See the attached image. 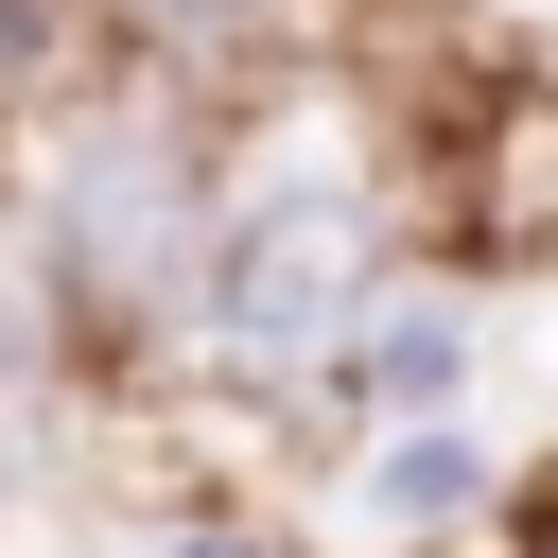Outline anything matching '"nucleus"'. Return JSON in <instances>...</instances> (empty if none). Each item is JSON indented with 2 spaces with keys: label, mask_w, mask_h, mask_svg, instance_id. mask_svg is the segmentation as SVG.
Returning <instances> with one entry per match:
<instances>
[{
  "label": "nucleus",
  "mask_w": 558,
  "mask_h": 558,
  "mask_svg": "<svg viewBox=\"0 0 558 558\" xmlns=\"http://www.w3.org/2000/svg\"><path fill=\"white\" fill-rule=\"evenodd\" d=\"M349 488H366V523H384V541H436V523H471V506H488V436H471V418H384Z\"/></svg>",
  "instance_id": "4"
},
{
  "label": "nucleus",
  "mask_w": 558,
  "mask_h": 558,
  "mask_svg": "<svg viewBox=\"0 0 558 558\" xmlns=\"http://www.w3.org/2000/svg\"><path fill=\"white\" fill-rule=\"evenodd\" d=\"M366 296H384V192L366 174H262L227 227H209V349L227 366H331L349 331H366Z\"/></svg>",
  "instance_id": "2"
},
{
  "label": "nucleus",
  "mask_w": 558,
  "mask_h": 558,
  "mask_svg": "<svg viewBox=\"0 0 558 558\" xmlns=\"http://www.w3.org/2000/svg\"><path fill=\"white\" fill-rule=\"evenodd\" d=\"M122 35H140V70H174V87H244V70L296 52V0H122Z\"/></svg>",
  "instance_id": "5"
},
{
  "label": "nucleus",
  "mask_w": 558,
  "mask_h": 558,
  "mask_svg": "<svg viewBox=\"0 0 558 558\" xmlns=\"http://www.w3.org/2000/svg\"><path fill=\"white\" fill-rule=\"evenodd\" d=\"M453 384H471V296L453 279H384L366 296V401L384 418H453Z\"/></svg>",
  "instance_id": "3"
},
{
  "label": "nucleus",
  "mask_w": 558,
  "mask_h": 558,
  "mask_svg": "<svg viewBox=\"0 0 558 558\" xmlns=\"http://www.w3.org/2000/svg\"><path fill=\"white\" fill-rule=\"evenodd\" d=\"M209 157H192V122L140 87V105H87L70 140H52V192H35V279H52V314L87 331V349H140V331H174L192 296H209Z\"/></svg>",
  "instance_id": "1"
},
{
  "label": "nucleus",
  "mask_w": 558,
  "mask_h": 558,
  "mask_svg": "<svg viewBox=\"0 0 558 558\" xmlns=\"http://www.w3.org/2000/svg\"><path fill=\"white\" fill-rule=\"evenodd\" d=\"M35 52H52V17H35V0H0V87H17Z\"/></svg>",
  "instance_id": "6"
}]
</instances>
